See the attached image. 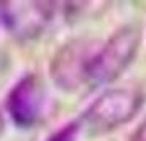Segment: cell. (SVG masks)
Wrapping results in <instances>:
<instances>
[{"label":"cell","instance_id":"7a4b0ae2","mask_svg":"<svg viewBox=\"0 0 146 141\" xmlns=\"http://www.w3.org/2000/svg\"><path fill=\"white\" fill-rule=\"evenodd\" d=\"M141 105L143 94L136 89H108L87 107L80 125L90 134L110 133L128 123Z\"/></svg>","mask_w":146,"mask_h":141},{"label":"cell","instance_id":"3957f363","mask_svg":"<svg viewBox=\"0 0 146 141\" xmlns=\"http://www.w3.org/2000/svg\"><path fill=\"white\" fill-rule=\"evenodd\" d=\"M97 43L90 40H71L56 51L49 64L54 84L64 92H76L89 82V69Z\"/></svg>","mask_w":146,"mask_h":141},{"label":"cell","instance_id":"52a82bcc","mask_svg":"<svg viewBox=\"0 0 146 141\" xmlns=\"http://www.w3.org/2000/svg\"><path fill=\"white\" fill-rule=\"evenodd\" d=\"M128 141H146V118L138 125V128L133 131Z\"/></svg>","mask_w":146,"mask_h":141},{"label":"cell","instance_id":"8992f818","mask_svg":"<svg viewBox=\"0 0 146 141\" xmlns=\"http://www.w3.org/2000/svg\"><path fill=\"white\" fill-rule=\"evenodd\" d=\"M80 121H72L67 123L58 131H54L46 141H77V134L80 131Z\"/></svg>","mask_w":146,"mask_h":141},{"label":"cell","instance_id":"5b68a950","mask_svg":"<svg viewBox=\"0 0 146 141\" xmlns=\"http://www.w3.org/2000/svg\"><path fill=\"white\" fill-rule=\"evenodd\" d=\"M10 118L18 128H30L40 121L44 108V85L36 74H27L10 89L5 100Z\"/></svg>","mask_w":146,"mask_h":141},{"label":"cell","instance_id":"ba28073f","mask_svg":"<svg viewBox=\"0 0 146 141\" xmlns=\"http://www.w3.org/2000/svg\"><path fill=\"white\" fill-rule=\"evenodd\" d=\"M3 130H5V121H3V117L0 113V134L3 133Z\"/></svg>","mask_w":146,"mask_h":141},{"label":"cell","instance_id":"6da1fadb","mask_svg":"<svg viewBox=\"0 0 146 141\" xmlns=\"http://www.w3.org/2000/svg\"><path fill=\"white\" fill-rule=\"evenodd\" d=\"M141 44V28L136 23L120 26L94 54L87 87L107 85L118 79L136 58Z\"/></svg>","mask_w":146,"mask_h":141},{"label":"cell","instance_id":"277c9868","mask_svg":"<svg viewBox=\"0 0 146 141\" xmlns=\"http://www.w3.org/2000/svg\"><path fill=\"white\" fill-rule=\"evenodd\" d=\"M54 3L49 2H0V21L20 38H35L51 23Z\"/></svg>","mask_w":146,"mask_h":141}]
</instances>
